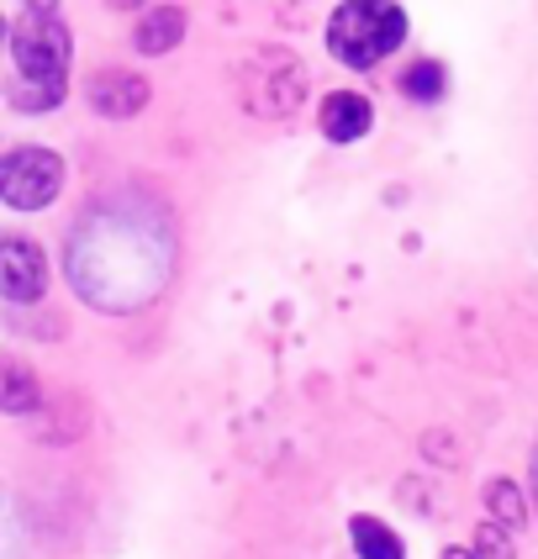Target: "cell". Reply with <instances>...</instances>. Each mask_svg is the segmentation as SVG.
<instances>
[{
	"mask_svg": "<svg viewBox=\"0 0 538 559\" xmlns=\"http://www.w3.org/2000/svg\"><path fill=\"white\" fill-rule=\"evenodd\" d=\"M407 37V11L396 0H344L327 22V48L348 69H375Z\"/></svg>",
	"mask_w": 538,
	"mask_h": 559,
	"instance_id": "obj_1",
	"label": "cell"
},
{
	"mask_svg": "<svg viewBox=\"0 0 538 559\" xmlns=\"http://www.w3.org/2000/svg\"><path fill=\"white\" fill-rule=\"evenodd\" d=\"M63 186V158L53 148H11L0 158V201L16 212H43Z\"/></svg>",
	"mask_w": 538,
	"mask_h": 559,
	"instance_id": "obj_2",
	"label": "cell"
},
{
	"mask_svg": "<svg viewBox=\"0 0 538 559\" xmlns=\"http://www.w3.org/2000/svg\"><path fill=\"white\" fill-rule=\"evenodd\" d=\"M11 53L22 80H53L63 85V69H69V27H63L53 11H27L16 32H11Z\"/></svg>",
	"mask_w": 538,
	"mask_h": 559,
	"instance_id": "obj_3",
	"label": "cell"
},
{
	"mask_svg": "<svg viewBox=\"0 0 538 559\" xmlns=\"http://www.w3.org/2000/svg\"><path fill=\"white\" fill-rule=\"evenodd\" d=\"M48 285V259L27 238H0V296L5 301H37Z\"/></svg>",
	"mask_w": 538,
	"mask_h": 559,
	"instance_id": "obj_4",
	"label": "cell"
},
{
	"mask_svg": "<svg viewBox=\"0 0 538 559\" xmlns=\"http://www.w3.org/2000/svg\"><path fill=\"white\" fill-rule=\"evenodd\" d=\"M91 106L100 117H138L143 106H148V80H138V74H127V69H100L91 80Z\"/></svg>",
	"mask_w": 538,
	"mask_h": 559,
	"instance_id": "obj_5",
	"label": "cell"
},
{
	"mask_svg": "<svg viewBox=\"0 0 538 559\" xmlns=\"http://www.w3.org/2000/svg\"><path fill=\"white\" fill-rule=\"evenodd\" d=\"M375 122V106L364 100V95L354 91H338L322 100V132L333 138V143H354V138H364Z\"/></svg>",
	"mask_w": 538,
	"mask_h": 559,
	"instance_id": "obj_6",
	"label": "cell"
},
{
	"mask_svg": "<svg viewBox=\"0 0 538 559\" xmlns=\"http://www.w3.org/2000/svg\"><path fill=\"white\" fill-rule=\"evenodd\" d=\"M186 37V11L180 5H158V11H148L143 22H138V53H169L175 43Z\"/></svg>",
	"mask_w": 538,
	"mask_h": 559,
	"instance_id": "obj_7",
	"label": "cell"
},
{
	"mask_svg": "<svg viewBox=\"0 0 538 559\" xmlns=\"http://www.w3.org/2000/svg\"><path fill=\"white\" fill-rule=\"evenodd\" d=\"M43 402V391H37V374L27 365H16V359H0V412H37Z\"/></svg>",
	"mask_w": 538,
	"mask_h": 559,
	"instance_id": "obj_8",
	"label": "cell"
},
{
	"mask_svg": "<svg viewBox=\"0 0 538 559\" xmlns=\"http://www.w3.org/2000/svg\"><path fill=\"white\" fill-rule=\"evenodd\" d=\"M348 533H354V549H359V559H402V538L385 528V523H375V518H354V523H348Z\"/></svg>",
	"mask_w": 538,
	"mask_h": 559,
	"instance_id": "obj_9",
	"label": "cell"
},
{
	"mask_svg": "<svg viewBox=\"0 0 538 559\" xmlns=\"http://www.w3.org/2000/svg\"><path fill=\"white\" fill-rule=\"evenodd\" d=\"M63 100V85H53V80H16L11 85V106L16 111H53Z\"/></svg>",
	"mask_w": 538,
	"mask_h": 559,
	"instance_id": "obj_10",
	"label": "cell"
},
{
	"mask_svg": "<svg viewBox=\"0 0 538 559\" xmlns=\"http://www.w3.org/2000/svg\"><path fill=\"white\" fill-rule=\"evenodd\" d=\"M402 91H407L411 100H439V95H443V69L433 59L411 63L407 74H402Z\"/></svg>",
	"mask_w": 538,
	"mask_h": 559,
	"instance_id": "obj_11",
	"label": "cell"
},
{
	"mask_svg": "<svg viewBox=\"0 0 538 559\" xmlns=\"http://www.w3.org/2000/svg\"><path fill=\"white\" fill-rule=\"evenodd\" d=\"M486 507L502 512L506 523H523V501H517V486H512V480H491V486H486Z\"/></svg>",
	"mask_w": 538,
	"mask_h": 559,
	"instance_id": "obj_12",
	"label": "cell"
},
{
	"mask_svg": "<svg viewBox=\"0 0 538 559\" xmlns=\"http://www.w3.org/2000/svg\"><path fill=\"white\" fill-rule=\"evenodd\" d=\"M486 538H480V555L486 559H506V538H502V528H480Z\"/></svg>",
	"mask_w": 538,
	"mask_h": 559,
	"instance_id": "obj_13",
	"label": "cell"
},
{
	"mask_svg": "<svg viewBox=\"0 0 538 559\" xmlns=\"http://www.w3.org/2000/svg\"><path fill=\"white\" fill-rule=\"evenodd\" d=\"M443 559H480V555H470V549H443Z\"/></svg>",
	"mask_w": 538,
	"mask_h": 559,
	"instance_id": "obj_14",
	"label": "cell"
},
{
	"mask_svg": "<svg viewBox=\"0 0 538 559\" xmlns=\"http://www.w3.org/2000/svg\"><path fill=\"white\" fill-rule=\"evenodd\" d=\"M32 11H53V0H32Z\"/></svg>",
	"mask_w": 538,
	"mask_h": 559,
	"instance_id": "obj_15",
	"label": "cell"
},
{
	"mask_svg": "<svg viewBox=\"0 0 538 559\" xmlns=\"http://www.w3.org/2000/svg\"><path fill=\"white\" fill-rule=\"evenodd\" d=\"M111 5H138V0H111Z\"/></svg>",
	"mask_w": 538,
	"mask_h": 559,
	"instance_id": "obj_16",
	"label": "cell"
},
{
	"mask_svg": "<svg viewBox=\"0 0 538 559\" xmlns=\"http://www.w3.org/2000/svg\"><path fill=\"white\" fill-rule=\"evenodd\" d=\"M0 32H5V22H0Z\"/></svg>",
	"mask_w": 538,
	"mask_h": 559,
	"instance_id": "obj_17",
	"label": "cell"
}]
</instances>
